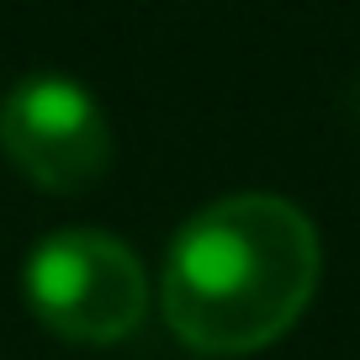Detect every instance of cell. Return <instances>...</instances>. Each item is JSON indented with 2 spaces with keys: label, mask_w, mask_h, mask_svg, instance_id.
I'll return each instance as SVG.
<instances>
[{
  "label": "cell",
  "mask_w": 360,
  "mask_h": 360,
  "mask_svg": "<svg viewBox=\"0 0 360 360\" xmlns=\"http://www.w3.org/2000/svg\"><path fill=\"white\" fill-rule=\"evenodd\" d=\"M323 244L286 196L238 191L175 233L159 276L165 323L202 355H249L281 339L318 292Z\"/></svg>",
  "instance_id": "cell-1"
},
{
  "label": "cell",
  "mask_w": 360,
  "mask_h": 360,
  "mask_svg": "<svg viewBox=\"0 0 360 360\" xmlns=\"http://www.w3.org/2000/svg\"><path fill=\"white\" fill-rule=\"evenodd\" d=\"M27 307L69 345H117L148 313V270L101 228H58L27 255Z\"/></svg>",
  "instance_id": "cell-2"
},
{
  "label": "cell",
  "mask_w": 360,
  "mask_h": 360,
  "mask_svg": "<svg viewBox=\"0 0 360 360\" xmlns=\"http://www.w3.org/2000/svg\"><path fill=\"white\" fill-rule=\"evenodd\" d=\"M0 154L37 191L75 196L112 169V122L85 85L32 75L0 96Z\"/></svg>",
  "instance_id": "cell-3"
}]
</instances>
